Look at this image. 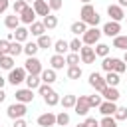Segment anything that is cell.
Here are the masks:
<instances>
[{
  "label": "cell",
  "instance_id": "obj_51",
  "mask_svg": "<svg viewBox=\"0 0 127 127\" xmlns=\"http://www.w3.org/2000/svg\"><path fill=\"white\" fill-rule=\"evenodd\" d=\"M6 99V93H4V89H0V103Z\"/></svg>",
  "mask_w": 127,
  "mask_h": 127
},
{
  "label": "cell",
  "instance_id": "obj_26",
  "mask_svg": "<svg viewBox=\"0 0 127 127\" xmlns=\"http://www.w3.org/2000/svg\"><path fill=\"white\" fill-rule=\"evenodd\" d=\"M44 26H46V30H54L56 26H58V16H54V14H48V16H44Z\"/></svg>",
  "mask_w": 127,
  "mask_h": 127
},
{
  "label": "cell",
  "instance_id": "obj_42",
  "mask_svg": "<svg viewBox=\"0 0 127 127\" xmlns=\"http://www.w3.org/2000/svg\"><path fill=\"white\" fill-rule=\"evenodd\" d=\"M113 117L117 121H127V107H117V111L113 113Z\"/></svg>",
  "mask_w": 127,
  "mask_h": 127
},
{
  "label": "cell",
  "instance_id": "obj_14",
  "mask_svg": "<svg viewBox=\"0 0 127 127\" xmlns=\"http://www.w3.org/2000/svg\"><path fill=\"white\" fill-rule=\"evenodd\" d=\"M38 125H40V127H52V125H56V115L50 113V111L42 113V115L38 117Z\"/></svg>",
  "mask_w": 127,
  "mask_h": 127
},
{
  "label": "cell",
  "instance_id": "obj_48",
  "mask_svg": "<svg viewBox=\"0 0 127 127\" xmlns=\"http://www.w3.org/2000/svg\"><path fill=\"white\" fill-rule=\"evenodd\" d=\"M8 6H10L8 0H0V14H4V12L8 10Z\"/></svg>",
  "mask_w": 127,
  "mask_h": 127
},
{
  "label": "cell",
  "instance_id": "obj_27",
  "mask_svg": "<svg viewBox=\"0 0 127 127\" xmlns=\"http://www.w3.org/2000/svg\"><path fill=\"white\" fill-rule=\"evenodd\" d=\"M22 52H24L22 42H16V40H14V42H10V50H8V54H10V56H14V58H16V56H20Z\"/></svg>",
  "mask_w": 127,
  "mask_h": 127
},
{
  "label": "cell",
  "instance_id": "obj_35",
  "mask_svg": "<svg viewBox=\"0 0 127 127\" xmlns=\"http://www.w3.org/2000/svg\"><path fill=\"white\" fill-rule=\"evenodd\" d=\"M67 77L69 79H79L81 77V67L79 65H67Z\"/></svg>",
  "mask_w": 127,
  "mask_h": 127
},
{
  "label": "cell",
  "instance_id": "obj_47",
  "mask_svg": "<svg viewBox=\"0 0 127 127\" xmlns=\"http://www.w3.org/2000/svg\"><path fill=\"white\" fill-rule=\"evenodd\" d=\"M12 127H28V125H26L24 117H20V119H14V125H12Z\"/></svg>",
  "mask_w": 127,
  "mask_h": 127
},
{
  "label": "cell",
  "instance_id": "obj_6",
  "mask_svg": "<svg viewBox=\"0 0 127 127\" xmlns=\"http://www.w3.org/2000/svg\"><path fill=\"white\" fill-rule=\"evenodd\" d=\"M89 85H91L97 93H101V91L107 87V81H105V77H103L101 73L93 71V73H89Z\"/></svg>",
  "mask_w": 127,
  "mask_h": 127
},
{
  "label": "cell",
  "instance_id": "obj_52",
  "mask_svg": "<svg viewBox=\"0 0 127 127\" xmlns=\"http://www.w3.org/2000/svg\"><path fill=\"white\" fill-rule=\"evenodd\" d=\"M121 60H123V62L127 64V50H125V54H123V58H121Z\"/></svg>",
  "mask_w": 127,
  "mask_h": 127
},
{
  "label": "cell",
  "instance_id": "obj_21",
  "mask_svg": "<svg viewBox=\"0 0 127 127\" xmlns=\"http://www.w3.org/2000/svg\"><path fill=\"white\" fill-rule=\"evenodd\" d=\"M40 77H42V83H50V85H52V83L58 79V77H56V69H54V67H50V69H44Z\"/></svg>",
  "mask_w": 127,
  "mask_h": 127
},
{
  "label": "cell",
  "instance_id": "obj_30",
  "mask_svg": "<svg viewBox=\"0 0 127 127\" xmlns=\"http://www.w3.org/2000/svg\"><path fill=\"white\" fill-rule=\"evenodd\" d=\"M105 81H107V85H111V87H117L119 85V73L117 71H107V75H105Z\"/></svg>",
  "mask_w": 127,
  "mask_h": 127
},
{
  "label": "cell",
  "instance_id": "obj_2",
  "mask_svg": "<svg viewBox=\"0 0 127 127\" xmlns=\"http://www.w3.org/2000/svg\"><path fill=\"white\" fill-rule=\"evenodd\" d=\"M101 34H103V32H101L97 26H91V28H87V32L81 36V42H83L85 46H95V44L99 42Z\"/></svg>",
  "mask_w": 127,
  "mask_h": 127
},
{
  "label": "cell",
  "instance_id": "obj_43",
  "mask_svg": "<svg viewBox=\"0 0 127 127\" xmlns=\"http://www.w3.org/2000/svg\"><path fill=\"white\" fill-rule=\"evenodd\" d=\"M48 4H50V10H54V12H58V10L64 6L62 0H48Z\"/></svg>",
  "mask_w": 127,
  "mask_h": 127
},
{
  "label": "cell",
  "instance_id": "obj_23",
  "mask_svg": "<svg viewBox=\"0 0 127 127\" xmlns=\"http://www.w3.org/2000/svg\"><path fill=\"white\" fill-rule=\"evenodd\" d=\"M50 64H52L54 69H62V67L65 65V58H64L62 54H54V56L50 58Z\"/></svg>",
  "mask_w": 127,
  "mask_h": 127
},
{
  "label": "cell",
  "instance_id": "obj_40",
  "mask_svg": "<svg viewBox=\"0 0 127 127\" xmlns=\"http://www.w3.org/2000/svg\"><path fill=\"white\" fill-rule=\"evenodd\" d=\"M83 48V42L79 40V38H73L71 42H69V52H75V54H79V50Z\"/></svg>",
  "mask_w": 127,
  "mask_h": 127
},
{
  "label": "cell",
  "instance_id": "obj_57",
  "mask_svg": "<svg viewBox=\"0 0 127 127\" xmlns=\"http://www.w3.org/2000/svg\"><path fill=\"white\" fill-rule=\"evenodd\" d=\"M65 127H67V125H65Z\"/></svg>",
  "mask_w": 127,
  "mask_h": 127
},
{
  "label": "cell",
  "instance_id": "obj_31",
  "mask_svg": "<svg viewBox=\"0 0 127 127\" xmlns=\"http://www.w3.org/2000/svg\"><path fill=\"white\" fill-rule=\"evenodd\" d=\"M44 101H46V105L54 107V105H58V103H60V95H58L56 91H50V93H46V95H44Z\"/></svg>",
  "mask_w": 127,
  "mask_h": 127
},
{
  "label": "cell",
  "instance_id": "obj_7",
  "mask_svg": "<svg viewBox=\"0 0 127 127\" xmlns=\"http://www.w3.org/2000/svg\"><path fill=\"white\" fill-rule=\"evenodd\" d=\"M73 109H75V113H77V115L85 117V115L89 113V109H91L87 95H79V97H77V101H75V107H73Z\"/></svg>",
  "mask_w": 127,
  "mask_h": 127
},
{
  "label": "cell",
  "instance_id": "obj_10",
  "mask_svg": "<svg viewBox=\"0 0 127 127\" xmlns=\"http://www.w3.org/2000/svg\"><path fill=\"white\" fill-rule=\"evenodd\" d=\"M101 32H103L105 36H109V38H115V36H119V32H121V24L115 22V20H109V22L103 26Z\"/></svg>",
  "mask_w": 127,
  "mask_h": 127
},
{
  "label": "cell",
  "instance_id": "obj_34",
  "mask_svg": "<svg viewBox=\"0 0 127 127\" xmlns=\"http://www.w3.org/2000/svg\"><path fill=\"white\" fill-rule=\"evenodd\" d=\"M40 50V46H38V42H26V46H24V54L30 58V56H36V52Z\"/></svg>",
  "mask_w": 127,
  "mask_h": 127
},
{
  "label": "cell",
  "instance_id": "obj_19",
  "mask_svg": "<svg viewBox=\"0 0 127 127\" xmlns=\"http://www.w3.org/2000/svg\"><path fill=\"white\" fill-rule=\"evenodd\" d=\"M30 34L36 36V38H40L42 34H46V26H44V22H32V24H30Z\"/></svg>",
  "mask_w": 127,
  "mask_h": 127
},
{
  "label": "cell",
  "instance_id": "obj_55",
  "mask_svg": "<svg viewBox=\"0 0 127 127\" xmlns=\"http://www.w3.org/2000/svg\"><path fill=\"white\" fill-rule=\"evenodd\" d=\"M75 127H85V125H83V123H79V125H75Z\"/></svg>",
  "mask_w": 127,
  "mask_h": 127
},
{
  "label": "cell",
  "instance_id": "obj_13",
  "mask_svg": "<svg viewBox=\"0 0 127 127\" xmlns=\"http://www.w3.org/2000/svg\"><path fill=\"white\" fill-rule=\"evenodd\" d=\"M32 6H34V10H36V14L38 16H48L52 10H50V4H48V0H34L32 2Z\"/></svg>",
  "mask_w": 127,
  "mask_h": 127
},
{
  "label": "cell",
  "instance_id": "obj_50",
  "mask_svg": "<svg viewBox=\"0 0 127 127\" xmlns=\"http://www.w3.org/2000/svg\"><path fill=\"white\" fill-rule=\"evenodd\" d=\"M6 81H8V79H4V77L0 75V89H4V83H6Z\"/></svg>",
  "mask_w": 127,
  "mask_h": 127
},
{
  "label": "cell",
  "instance_id": "obj_46",
  "mask_svg": "<svg viewBox=\"0 0 127 127\" xmlns=\"http://www.w3.org/2000/svg\"><path fill=\"white\" fill-rule=\"evenodd\" d=\"M8 50H10V42L8 40H0V52L2 54H8Z\"/></svg>",
  "mask_w": 127,
  "mask_h": 127
},
{
  "label": "cell",
  "instance_id": "obj_32",
  "mask_svg": "<svg viewBox=\"0 0 127 127\" xmlns=\"http://www.w3.org/2000/svg\"><path fill=\"white\" fill-rule=\"evenodd\" d=\"M113 48H117V50H123V52H125V50H127V36H121V34H119V36H115V38H113Z\"/></svg>",
  "mask_w": 127,
  "mask_h": 127
},
{
  "label": "cell",
  "instance_id": "obj_25",
  "mask_svg": "<svg viewBox=\"0 0 127 127\" xmlns=\"http://www.w3.org/2000/svg\"><path fill=\"white\" fill-rule=\"evenodd\" d=\"M54 50H56V54H67L69 52V42H65V40H58V42H54Z\"/></svg>",
  "mask_w": 127,
  "mask_h": 127
},
{
  "label": "cell",
  "instance_id": "obj_39",
  "mask_svg": "<svg viewBox=\"0 0 127 127\" xmlns=\"http://www.w3.org/2000/svg\"><path fill=\"white\" fill-rule=\"evenodd\" d=\"M87 99H89V105H91V107H99V105L103 103V95H101V93H99V95H97V93L87 95Z\"/></svg>",
  "mask_w": 127,
  "mask_h": 127
},
{
  "label": "cell",
  "instance_id": "obj_18",
  "mask_svg": "<svg viewBox=\"0 0 127 127\" xmlns=\"http://www.w3.org/2000/svg\"><path fill=\"white\" fill-rule=\"evenodd\" d=\"M69 30H71V34H73V36H83V34L87 32V24L79 20V22H73Z\"/></svg>",
  "mask_w": 127,
  "mask_h": 127
},
{
  "label": "cell",
  "instance_id": "obj_36",
  "mask_svg": "<svg viewBox=\"0 0 127 127\" xmlns=\"http://www.w3.org/2000/svg\"><path fill=\"white\" fill-rule=\"evenodd\" d=\"M56 123H58L60 127H65V125L69 123V113H67V111H60V113L56 115Z\"/></svg>",
  "mask_w": 127,
  "mask_h": 127
},
{
  "label": "cell",
  "instance_id": "obj_45",
  "mask_svg": "<svg viewBox=\"0 0 127 127\" xmlns=\"http://www.w3.org/2000/svg\"><path fill=\"white\" fill-rule=\"evenodd\" d=\"M38 91H40V95H46V93H50V91H54V89H52L50 83H42V85L38 87Z\"/></svg>",
  "mask_w": 127,
  "mask_h": 127
},
{
  "label": "cell",
  "instance_id": "obj_49",
  "mask_svg": "<svg viewBox=\"0 0 127 127\" xmlns=\"http://www.w3.org/2000/svg\"><path fill=\"white\" fill-rule=\"evenodd\" d=\"M117 4H119L121 8H125V6H127V0H117Z\"/></svg>",
  "mask_w": 127,
  "mask_h": 127
},
{
  "label": "cell",
  "instance_id": "obj_53",
  "mask_svg": "<svg viewBox=\"0 0 127 127\" xmlns=\"http://www.w3.org/2000/svg\"><path fill=\"white\" fill-rule=\"evenodd\" d=\"M81 2H83V4H91V0H81Z\"/></svg>",
  "mask_w": 127,
  "mask_h": 127
},
{
  "label": "cell",
  "instance_id": "obj_56",
  "mask_svg": "<svg viewBox=\"0 0 127 127\" xmlns=\"http://www.w3.org/2000/svg\"><path fill=\"white\" fill-rule=\"evenodd\" d=\"M26 2H34V0H26Z\"/></svg>",
  "mask_w": 127,
  "mask_h": 127
},
{
  "label": "cell",
  "instance_id": "obj_16",
  "mask_svg": "<svg viewBox=\"0 0 127 127\" xmlns=\"http://www.w3.org/2000/svg\"><path fill=\"white\" fill-rule=\"evenodd\" d=\"M101 95H103V99H107V101H117V99H119L117 87H111V85H107V87L101 91Z\"/></svg>",
  "mask_w": 127,
  "mask_h": 127
},
{
  "label": "cell",
  "instance_id": "obj_5",
  "mask_svg": "<svg viewBox=\"0 0 127 127\" xmlns=\"http://www.w3.org/2000/svg\"><path fill=\"white\" fill-rule=\"evenodd\" d=\"M24 69L28 71V73H34V75H42V62L36 58V56H30L28 60H26V64H24Z\"/></svg>",
  "mask_w": 127,
  "mask_h": 127
},
{
  "label": "cell",
  "instance_id": "obj_20",
  "mask_svg": "<svg viewBox=\"0 0 127 127\" xmlns=\"http://www.w3.org/2000/svg\"><path fill=\"white\" fill-rule=\"evenodd\" d=\"M28 36H30V30L24 28V26H18V28L14 30V40H16V42H26Z\"/></svg>",
  "mask_w": 127,
  "mask_h": 127
},
{
  "label": "cell",
  "instance_id": "obj_33",
  "mask_svg": "<svg viewBox=\"0 0 127 127\" xmlns=\"http://www.w3.org/2000/svg\"><path fill=\"white\" fill-rule=\"evenodd\" d=\"M38 46H40L42 50H48V48L54 46V42H52V38H50L48 34H42V36L38 38Z\"/></svg>",
  "mask_w": 127,
  "mask_h": 127
},
{
  "label": "cell",
  "instance_id": "obj_37",
  "mask_svg": "<svg viewBox=\"0 0 127 127\" xmlns=\"http://www.w3.org/2000/svg\"><path fill=\"white\" fill-rule=\"evenodd\" d=\"M99 127H117V119L113 115H103V119L99 121Z\"/></svg>",
  "mask_w": 127,
  "mask_h": 127
},
{
  "label": "cell",
  "instance_id": "obj_4",
  "mask_svg": "<svg viewBox=\"0 0 127 127\" xmlns=\"http://www.w3.org/2000/svg\"><path fill=\"white\" fill-rule=\"evenodd\" d=\"M6 113H8V117H10V119H20V117H24V115L28 113V109H26V103H20V101H16V103L8 105Z\"/></svg>",
  "mask_w": 127,
  "mask_h": 127
},
{
  "label": "cell",
  "instance_id": "obj_24",
  "mask_svg": "<svg viewBox=\"0 0 127 127\" xmlns=\"http://www.w3.org/2000/svg\"><path fill=\"white\" fill-rule=\"evenodd\" d=\"M75 101H77V95H71V93H67V95H64V97L60 99V103L64 105V109H71V107H75Z\"/></svg>",
  "mask_w": 127,
  "mask_h": 127
},
{
  "label": "cell",
  "instance_id": "obj_8",
  "mask_svg": "<svg viewBox=\"0 0 127 127\" xmlns=\"http://www.w3.org/2000/svg\"><path fill=\"white\" fill-rule=\"evenodd\" d=\"M18 16H20V22H22V24H28V26H30L32 22H36V16H38V14H36L34 6H26Z\"/></svg>",
  "mask_w": 127,
  "mask_h": 127
},
{
  "label": "cell",
  "instance_id": "obj_38",
  "mask_svg": "<svg viewBox=\"0 0 127 127\" xmlns=\"http://www.w3.org/2000/svg\"><path fill=\"white\" fill-rule=\"evenodd\" d=\"M79 62H81V58H79V54H75V52H69V54L65 56V64H67V65H79Z\"/></svg>",
  "mask_w": 127,
  "mask_h": 127
},
{
  "label": "cell",
  "instance_id": "obj_1",
  "mask_svg": "<svg viewBox=\"0 0 127 127\" xmlns=\"http://www.w3.org/2000/svg\"><path fill=\"white\" fill-rule=\"evenodd\" d=\"M79 20L85 22L87 26H97L99 20H101V16L97 14V10H95L91 4H83L81 10H79Z\"/></svg>",
  "mask_w": 127,
  "mask_h": 127
},
{
  "label": "cell",
  "instance_id": "obj_15",
  "mask_svg": "<svg viewBox=\"0 0 127 127\" xmlns=\"http://www.w3.org/2000/svg\"><path fill=\"white\" fill-rule=\"evenodd\" d=\"M115 111H117V103H115V101H107V99H105V101L99 105V113H101V115H113Z\"/></svg>",
  "mask_w": 127,
  "mask_h": 127
},
{
  "label": "cell",
  "instance_id": "obj_17",
  "mask_svg": "<svg viewBox=\"0 0 127 127\" xmlns=\"http://www.w3.org/2000/svg\"><path fill=\"white\" fill-rule=\"evenodd\" d=\"M20 24H22V22H20V16H18V14H12V16H6V18H4V26H6L8 30H16Z\"/></svg>",
  "mask_w": 127,
  "mask_h": 127
},
{
  "label": "cell",
  "instance_id": "obj_12",
  "mask_svg": "<svg viewBox=\"0 0 127 127\" xmlns=\"http://www.w3.org/2000/svg\"><path fill=\"white\" fill-rule=\"evenodd\" d=\"M16 101L20 103H30L34 101V89L26 87V89H16Z\"/></svg>",
  "mask_w": 127,
  "mask_h": 127
},
{
  "label": "cell",
  "instance_id": "obj_54",
  "mask_svg": "<svg viewBox=\"0 0 127 127\" xmlns=\"http://www.w3.org/2000/svg\"><path fill=\"white\" fill-rule=\"evenodd\" d=\"M4 56H6V54H2V52H0V60H2V58H4Z\"/></svg>",
  "mask_w": 127,
  "mask_h": 127
},
{
  "label": "cell",
  "instance_id": "obj_11",
  "mask_svg": "<svg viewBox=\"0 0 127 127\" xmlns=\"http://www.w3.org/2000/svg\"><path fill=\"white\" fill-rule=\"evenodd\" d=\"M79 58H81V64H93L95 62V50L91 46H85L79 50Z\"/></svg>",
  "mask_w": 127,
  "mask_h": 127
},
{
  "label": "cell",
  "instance_id": "obj_3",
  "mask_svg": "<svg viewBox=\"0 0 127 127\" xmlns=\"http://www.w3.org/2000/svg\"><path fill=\"white\" fill-rule=\"evenodd\" d=\"M26 75H28V71L24 69V67H14V69H10V73H8V83H12V85H20L22 81H26Z\"/></svg>",
  "mask_w": 127,
  "mask_h": 127
},
{
  "label": "cell",
  "instance_id": "obj_58",
  "mask_svg": "<svg viewBox=\"0 0 127 127\" xmlns=\"http://www.w3.org/2000/svg\"><path fill=\"white\" fill-rule=\"evenodd\" d=\"M125 18H127V16H125Z\"/></svg>",
  "mask_w": 127,
  "mask_h": 127
},
{
  "label": "cell",
  "instance_id": "obj_41",
  "mask_svg": "<svg viewBox=\"0 0 127 127\" xmlns=\"http://www.w3.org/2000/svg\"><path fill=\"white\" fill-rule=\"evenodd\" d=\"M28 6V2L26 0H14V4H12V10H14V14H20L24 8Z\"/></svg>",
  "mask_w": 127,
  "mask_h": 127
},
{
  "label": "cell",
  "instance_id": "obj_44",
  "mask_svg": "<svg viewBox=\"0 0 127 127\" xmlns=\"http://www.w3.org/2000/svg\"><path fill=\"white\" fill-rule=\"evenodd\" d=\"M83 125H85V127H99V121H97L95 117H85Z\"/></svg>",
  "mask_w": 127,
  "mask_h": 127
},
{
  "label": "cell",
  "instance_id": "obj_9",
  "mask_svg": "<svg viewBox=\"0 0 127 127\" xmlns=\"http://www.w3.org/2000/svg\"><path fill=\"white\" fill-rule=\"evenodd\" d=\"M107 16H109L111 20H115V22H121V20L125 18V12H123V8H121L119 4H109V6H107Z\"/></svg>",
  "mask_w": 127,
  "mask_h": 127
},
{
  "label": "cell",
  "instance_id": "obj_29",
  "mask_svg": "<svg viewBox=\"0 0 127 127\" xmlns=\"http://www.w3.org/2000/svg\"><path fill=\"white\" fill-rule=\"evenodd\" d=\"M0 67L2 69H14V56H10V54H6L2 60H0Z\"/></svg>",
  "mask_w": 127,
  "mask_h": 127
},
{
  "label": "cell",
  "instance_id": "obj_22",
  "mask_svg": "<svg viewBox=\"0 0 127 127\" xmlns=\"http://www.w3.org/2000/svg\"><path fill=\"white\" fill-rule=\"evenodd\" d=\"M26 85H28L30 89H38V87L42 85V77H40V75H34V73H28V75H26Z\"/></svg>",
  "mask_w": 127,
  "mask_h": 127
},
{
  "label": "cell",
  "instance_id": "obj_28",
  "mask_svg": "<svg viewBox=\"0 0 127 127\" xmlns=\"http://www.w3.org/2000/svg\"><path fill=\"white\" fill-rule=\"evenodd\" d=\"M93 50H95V56H99V58H107V56H109V46H107V44L97 42Z\"/></svg>",
  "mask_w": 127,
  "mask_h": 127
}]
</instances>
